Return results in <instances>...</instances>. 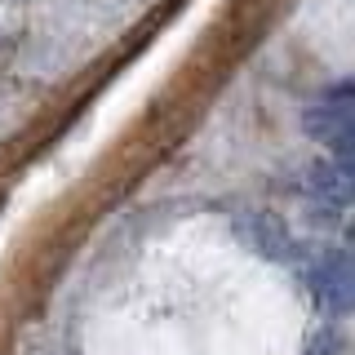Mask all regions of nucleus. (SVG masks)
Here are the masks:
<instances>
[{
	"mask_svg": "<svg viewBox=\"0 0 355 355\" xmlns=\"http://www.w3.org/2000/svg\"><path fill=\"white\" fill-rule=\"evenodd\" d=\"M306 133L320 142V147H329L338 160H351V85H333L324 98H320L315 107L306 111Z\"/></svg>",
	"mask_w": 355,
	"mask_h": 355,
	"instance_id": "nucleus-1",
	"label": "nucleus"
},
{
	"mask_svg": "<svg viewBox=\"0 0 355 355\" xmlns=\"http://www.w3.org/2000/svg\"><path fill=\"white\" fill-rule=\"evenodd\" d=\"M315 302L329 315H347L355 302V266L347 249H329L315 266Z\"/></svg>",
	"mask_w": 355,
	"mask_h": 355,
	"instance_id": "nucleus-2",
	"label": "nucleus"
},
{
	"mask_svg": "<svg viewBox=\"0 0 355 355\" xmlns=\"http://www.w3.org/2000/svg\"><path fill=\"white\" fill-rule=\"evenodd\" d=\"M306 191L320 200V205H347V196H351V178H347V160H320V164H311L306 169Z\"/></svg>",
	"mask_w": 355,
	"mask_h": 355,
	"instance_id": "nucleus-3",
	"label": "nucleus"
}]
</instances>
